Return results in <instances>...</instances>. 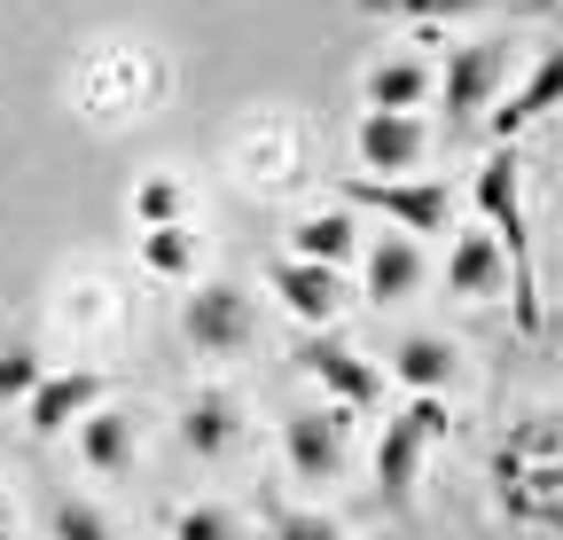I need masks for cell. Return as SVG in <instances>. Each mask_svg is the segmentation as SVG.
<instances>
[{
	"mask_svg": "<svg viewBox=\"0 0 563 540\" xmlns=\"http://www.w3.org/2000/svg\"><path fill=\"white\" fill-rule=\"evenodd\" d=\"M306 376L336 399V408H376V392H384V376L361 361V353H352V345H336V337H306Z\"/></svg>",
	"mask_w": 563,
	"mask_h": 540,
	"instance_id": "cell-9",
	"label": "cell"
},
{
	"mask_svg": "<svg viewBox=\"0 0 563 540\" xmlns=\"http://www.w3.org/2000/svg\"><path fill=\"white\" fill-rule=\"evenodd\" d=\"M0 540H9V517H0Z\"/></svg>",
	"mask_w": 563,
	"mask_h": 540,
	"instance_id": "cell-26",
	"label": "cell"
},
{
	"mask_svg": "<svg viewBox=\"0 0 563 540\" xmlns=\"http://www.w3.org/2000/svg\"><path fill=\"white\" fill-rule=\"evenodd\" d=\"M470 196H477V212H485V235L501 243V258L517 266V321H525V329H540L532 220H525V173H517V157H509V150H501V157H485V165H477V180H470Z\"/></svg>",
	"mask_w": 563,
	"mask_h": 540,
	"instance_id": "cell-1",
	"label": "cell"
},
{
	"mask_svg": "<svg viewBox=\"0 0 563 540\" xmlns=\"http://www.w3.org/2000/svg\"><path fill=\"white\" fill-rule=\"evenodd\" d=\"M344 196L361 212H384L399 235H446L454 228V196H446V180H399V173H352L344 180Z\"/></svg>",
	"mask_w": 563,
	"mask_h": 540,
	"instance_id": "cell-3",
	"label": "cell"
},
{
	"mask_svg": "<svg viewBox=\"0 0 563 540\" xmlns=\"http://www.w3.org/2000/svg\"><path fill=\"white\" fill-rule=\"evenodd\" d=\"M422 150H431V133H422L415 110H368L361 133H352V157H361V173H415Z\"/></svg>",
	"mask_w": 563,
	"mask_h": 540,
	"instance_id": "cell-7",
	"label": "cell"
},
{
	"mask_svg": "<svg viewBox=\"0 0 563 540\" xmlns=\"http://www.w3.org/2000/svg\"><path fill=\"white\" fill-rule=\"evenodd\" d=\"M180 205H188V196H180V180H173V173H157V180H141V188H133V220H141V228L180 220Z\"/></svg>",
	"mask_w": 563,
	"mask_h": 540,
	"instance_id": "cell-21",
	"label": "cell"
},
{
	"mask_svg": "<svg viewBox=\"0 0 563 540\" xmlns=\"http://www.w3.org/2000/svg\"><path fill=\"white\" fill-rule=\"evenodd\" d=\"M133 447H141V431H133L125 408H87V416H79V454H87L95 470H125Z\"/></svg>",
	"mask_w": 563,
	"mask_h": 540,
	"instance_id": "cell-15",
	"label": "cell"
},
{
	"mask_svg": "<svg viewBox=\"0 0 563 540\" xmlns=\"http://www.w3.org/2000/svg\"><path fill=\"white\" fill-rule=\"evenodd\" d=\"M415 290H422V243L415 235H384L368 251V298L376 306H407Z\"/></svg>",
	"mask_w": 563,
	"mask_h": 540,
	"instance_id": "cell-13",
	"label": "cell"
},
{
	"mask_svg": "<svg viewBox=\"0 0 563 540\" xmlns=\"http://www.w3.org/2000/svg\"><path fill=\"white\" fill-rule=\"evenodd\" d=\"M87 408H102V376L95 368H70V376H40L24 392V431L32 439H63Z\"/></svg>",
	"mask_w": 563,
	"mask_h": 540,
	"instance_id": "cell-8",
	"label": "cell"
},
{
	"mask_svg": "<svg viewBox=\"0 0 563 540\" xmlns=\"http://www.w3.org/2000/svg\"><path fill=\"white\" fill-rule=\"evenodd\" d=\"M266 540H344V525L321 517V509H274V532Z\"/></svg>",
	"mask_w": 563,
	"mask_h": 540,
	"instance_id": "cell-25",
	"label": "cell"
},
{
	"mask_svg": "<svg viewBox=\"0 0 563 540\" xmlns=\"http://www.w3.org/2000/svg\"><path fill=\"white\" fill-rule=\"evenodd\" d=\"M548 110H563V47H548V55L532 63V79H525L501 110H493V133H501V142H517V133L540 125Z\"/></svg>",
	"mask_w": 563,
	"mask_h": 540,
	"instance_id": "cell-11",
	"label": "cell"
},
{
	"mask_svg": "<svg viewBox=\"0 0 563 540\" xmlns=\"http://www.w3.org/2000/svg\"><path fill=\"white\" fill-rule=\"evenodd\" d=\"M501 275H509V258H501V243H493L485 228L454 235V251H446V298H485Z\"/></svg>",
	"mask_w": 563,
	"mask_h": 540,
	"instance_id": "cell-14",
	"label": "cell"
},
{
	"mask_svg": "<svg viewBox=\"0 0 563 540\" xmlns=\"http://www.w3.org/2000/svg\"><path fill=\"white\" fill-rule=\"evenodd\" d=\"M391 376H399L407 392H446V384H454V345H446V337H399Z\"/></svg>",
	"mask_w": 563,
	"mask_h": 540,
	"instance_id": "cell-16",
	"label": "cell"
},
{
	"mask_svg": "<svg viewBox=\"0 0 563 540\" xmlns=\"http://www.w3.org/2000/svg\"><path fill=\"white\" fill-rule=\"evenodd\" d=\"M40 376H47L40 368V345H24V337H16V345H0V399H24Z\"/></svg>",
	"mask_w": 563,
	"mask_h": 540,
	"instance_id": "cell-23",
	"label": "cell"
},
{
	"mask_svg": "<svg viewBox=\"0 0 563 540\" xmlns=\"http://www.w3.org/2000/svg\"><path fill=\"white\" fill-rule=\"evenodd\" d=\"M274 298L290 306L306 329H329L344 313V283H336V266H321V258H282L274 266Z\"/></svg>",
	"mask_w": 563,
	"mask_h": 540,
	"instance_id": "cell-10",
	"label": "cell"
},
{
	"mask_svg": "<svg viewBox=\"0 0 563 540\" xmlns=\"http://www.w3.org/2000/svg\"><path fill=\"white\" fill-rule=\"evenodd\" d=\"M431 439H446V392H415L407 408L384 423L376 439V486L391 509L415 502V478H422V454H431Z\"/></svg>",
	"mask_w": 563,
	"mask_h": 540,
	"instance_id": "cell-2",
	"label": "cell"
},
{
	"mask_svg": "<svg viewBox=\"0 0 563 540\" xmlns=\"http://www.w3.org/2000/svg\"><path fill=\"white\" fill-rule=\"evenodd\" d=\"M173 540H243V525H235L228 509L203 502V509H180V517H173Z\"/></svg>",
	"mask_w": 563,
	"mask_h": 540,
	"instance_id": "cell-24",
	"label": "cell"
},
{
	"mask_svg": "<svg viewBox=\"0 0 563 540\" xmlns=\"http://www.w3.org/2000/svg\"><path fill=\"white\" fill-rule=\"evenodd\" d=\"M141 266H150V275H165V283L196 275V235H188V220H165V228H141Z\"/></svg>",
	"mask_w": 563,
	"mask_h": 540,
	"instance_id": "cell-18",
	"label": "cell"
},
{
	"mask_svg": "<svg viewBox=\"0 0 563 540\" xmlns=\"http://www.w3.org/2000/svg\"><path fill=\"white\" fill-rule=\"evenodd\" d=\"M352 220L344 212H306L298 228H290V258H321V266H336V258H352Z\"/></svg>",
	"mask_w": 563,
	"mask_h": 540,
	"instance_id": "cell-17",
	"label": "cell"
},
{
	"mask_svg": "<svg viewBox=\"0 0 563 540\" xmlns=\"http://www.w3.org/2000/svg\"><path fill=\"white\" fill-rule=\"evenodd\" d=\"M235 439H243V408H235L228 392H196L188 408H180V447H188V454L220 462V454H228Z\"/></svg>",
	"mask_w": 563,
	"mask_h": 540,
	"instance_id": "cell-12",
	"label": "cell"
},
{
	"mask_svg": "<svg viewBox=\"0 0 563 540\" xmlns=\"http://www.w3.org/2000/svg\"><path fill=\"white\" fill-rule=\"evenodd\" d=\"M501 79H509V47H493V40L454 47V55H446V79H439L446 125H477V118L493 110V95H501Z\"/></svg>",
	"mask_w": 563,
	"mask_h": 540,
	"instance_id": "cell-4",
	"label": "cell"
},
{
	"mask_svg": "<svg viewBox=\"0 0 563 540\" xmlns=\"http://www.w3.org/2000/svg\"><path fill=\"white\" fill-rule=\"evenodd\" d=\"M282 462H290V478L329 486L336 470H344V423H336L329 408H298V416H282Z\"/></svg>",
	"mask_w": 563,
	"mask_h": 540,
	"instance_id": "cell-6",
	"label": "cell"
},
{
	"mask_svg": "<svg viewBox=\"0 0 563 540\" xmlns=\"http://www.w3.org/2000/svg\"><path fill=\"white\" fill-rule=\"evenodd\" d=\"M376 16H407V24H454L470 9H485V0H368Z\"/></svg>",
	"mask_w": 563,
	"mask_h": 540,
	"instance_id": "cell-22",
	"label": "cell"
},
{
	"mask_svg": "<svg viewBox=\"0 0 563 540\" xmlns=\"http://www.w3.org/2000/svg\"><path fill=\"white\" fill-rule=\"evenodd\" d=\"M540 9H555V0H540Z\"/></svg>",
	"mask_w": 563,
	"mask_h": 540,
	"instance_id": "cell-27",
	"label": "cell"
},
{
	"mask_svg": "<svg viewBox=\"0 0 563 540\" xmlns=\"http://www.w3.org/2000/svg\"><path fill=\"white\" fill-rule=\"evenodd\" d=\"M180 329L196 353H235V345H251V298L235 283H203V290H188Z\"/></svg>",
	"mask_w": 563,
	"mask_h": 540,
	"instance_id": "cell-5",
	"label": "cell"
},
{
	"mask_svg": "<svg viewBox=\"0 0 563 540\" xmlns=\"http://www.w3.org/2000/svg\"><path fill=\"white\" fill-rule=\"evenodd\" d=\"M422 95H431V71H422V63H376L368 71V110H415Z\"/></svg>",
	"mask_w": 563,
	"mask_h": 540,
	"instance_id": "cell-19",
	"label": "cell"
},
{
	"mask_svg": "<svg viewBox=\"0 0 563 540\" xmlns=\"http://www.w3.org/2000/svg\"><path fill=\"white\" fill-rule=\"evenodd\" d=\"M47 540H118V525L95 502H55L47 509Z\"/></svg>",
	"mask_w": 563,
	"mask_h": 540,
	"instance_id": "cell-20",
	"label": "cell"
}]
</instances>
